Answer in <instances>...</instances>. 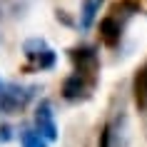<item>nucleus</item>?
I'll return each mask as SVG.
<instances>
[{
	"mask_svg": "<svg viewBox=\"0 0 147 147\" xmlns=\"http://www.w3.org/2000/svg\"><path fill=\"white\" fill-rule=\"evenodd\" d=\"M35 92L38 87L0 80V115H20L28 107V102L35 97Z\"/></svg>",
	"mask_w": 147,
	"mask_h": 147,
	"instance_id": "nucleus-1",
	"label": "nucleus"
},
{
	"mask_svg": "<svg viewBox=\"0 0 147 147\" xmlns=\"http://www.w3.org/2000/svg\"><path fill=\"white\" fill-rule=\"evenodd\" d=\"M23 53H25V57H28V62H30L32 70H50L55 65V60H57V57H55V50L47 45L42 38L25 40Z\"/></svg>",
	"mask_w": 147,
	"mask_h": 147,
	"instance_id": "nucleus-2",
	"label": "nucleus"
},
{
	"mask_svg": "<svg viewBox=\"0 0 147 147\" xmlns=\"http://www.w3.org/2000/svg\"><path fill=\"white\" fill-rule=\"evenodd\" d=\"M70 60H72V67L75 72L85 75V78L97 80V70H100V57L95 53V47L90 45H78L70 50Z\"/></svg>",
	"mask_w": 147,
	"mask_h": 147,
	"instance_id": "nucleus-3",
	"label": "nucleus"
},
{
	"mask_svg": "<svg viewBox=\"0 0 147 147\" xmlns=\"http://www.w3.org/2000/svg\"><path fill=\"white\" fill-rule=\"evenodd\" d=\"M97 80L92 78H85V75H80V72H72V75H67L65 78V82H62V97L70 102H80V100H87L90 95H92V87Z\"/></svg>",
	"mask_w": 147,
	"mask_h": 147,
	"instance_id": "nucleus-4",
	"label": "nucleus"
},
{
	"mask_svg": "<svg viewBox=\"0 0 147 147\" xmlns=\"http://www.w3.org/2000/svg\"><path fill=\"white\" fill-rule=\"evenodd\" d=\"M35 130H38L47 142H53V140L57 137V127H55L53 107H50V102H47V100H40L38 110H35Z\"/></svg>",
	"mask_w": 147,
	"mask_h": 147,
	"instance_id": "nucleus-5",
	"label": "nucleus"
},
{
	"mask_svg": "<svg viewBox=\"0 0 147 147\" xmlns=\"http://www.w3.org/2000/svg\"><path fill=\"white\" fill-rule=\"evenodd\" d=\"M120 38H122V20L112 10L110 15H105L100 20V40H102L105 47H115L120 42Z\"/></svg>",
	"mask_w": 147,
	"mask_h": 147,
	"instance_id": "nucleus-6",
	"label": "nucleus"
},
{
	"mask_svg": "<svg viewBox=\"0 0 147 147\" xmlns=\"http://www.w3.org/2000/svg\"><path fill=\"white\" fill-rule=\"evenodd\" d=\"M132 97H135V105H137L140 112H147V62L135 70V78H132Z\"/></svg>",
	"mask_w": 147,
	"mask_h": 147,
	"instance_id": "nucleus-7",
	"label": "nucleus"
},
{
	"mask_svg": "<svg viewBox=\"0 0 147 147\" xmlns=\"http://www.w3.org/2000/svg\"><path fill=\"white\" fill-rule=\"evenodd\" d=\"M105 0H82L80 3V28L87 30V28H92V23L97 20L100 15V8Z\"/></svg>",
	"mask_w": 147,
	"mask_h": 147,
	"instance_id": "nucleus-8",
	"label": "nucleus"
},
{
	"mask_svg": "<svg viewBox=\"0 0 147 147\" xmlns=\"http://www.w3.org/2000/svg\"><path fill=\"white\" fill-rule=\"evenodd\" d=\"M20 145L23 147H47V140L42 137L38 130L25 127V130H20Z\"/></svg>",
	"mask_w": 147,
	"mask_h": 147,
	"instance_id": "nucleus-9",
	"label": "nucleus"
}]
</instances>
